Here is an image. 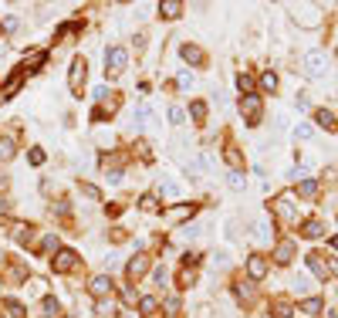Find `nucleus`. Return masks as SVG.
<instances>
[{
  "label": "nucleus",
  "instance_id": "obj_20",
  "mask_svg": "<svg viewBox=\"0 0 338 318\" xmlns=\"http://www.w3.org/2000/svg\"><path fill=\"white\" fill-rule=\"evenodd\" d=\"M261 88L264 92H274V88H278V75H274V71H264L261 75Z\"/></svg>",
  "mask_w": 338,
  "mask_h": 318
},
{
  "label": "nucleus",
  "instance_id": "obj_22",
  "mask_svg": "<svg viewBox=\"0 0 338 318\" xmlns=\"http://www.w3.org/2000/svg\"><path fill=\"white\" fill-rule=\"evenodd\" d=\"M189 115H193L196 122H203V119H207V105H203V102H193V105H189Z\"/></svg>",
  "mask_w": 338,
  "mask_h": 318
},
{
  "label": "nucleus",
  "instance_id": "obj_11",
  "mask_svg": "<svg viewBox=\"0 0 338 318\" xmlns=\"http://www.w3.org/2000/svg\"><path fill=\"white\" fill-rule=\"evenodd\" d=\"M159 14L163 17H179L183 14V3L179 0H166V3H159Z\"/></svg>",
  "mask_w": 338,
  "mask_h": 318
},
{
  "label": "nucleus",
  "instance_id": "obj_28",
  "mask_svg": "<svg viewBox=\"0 0 338 318\" xmlns=\"http://www.w3.org/2000/svg\"><path fill=\"white\" fill-rule=\"evenodd\" d=\"M139 308H142L146 315H152V312H156V298H142V301H139Z\"/></svg>",
  "mask_w": 338,
  "mask_h": 318
},
{
  "label": "nucleus",
  "instance_id": "obj_36",
  "mask_svg": "<svg viewBox=\"0 0 338 318\" xmlns=\"http://www.w3.org/2000/svg\"><path fill=\"white\" fill-rule=\"evenodd\" d=\"M332 247H335V251H338V237H332Z\"/></svg>",
  "mask_w": 338,
  "mask_h": 318
},
{
  "label": "nucleus",
  "instance_id": "obj_5",
  "mask_svg": "<svg viewBox=\"0 0 338 318\" xmlns=\"http://www.w3.org/2000/svg\"><path fill=\"white\" fill-rule=\"evenodd\" d=\"M247 274L254 281H261L264 274H267V261H264L261 254H250V257H247Z\"/></svg>",
  "mask_w": 338,
  "mask_h": 318
},
{
  "label": "nucleus",
  "instance_id": "obj_14",
  "mask_svg": "<svg viewBox=\"0 0 338 318\" xmlns=\"http://www.w3.org/2000/svg\"><path fill=\"white\" fill-rule=\"evenodd\" d=\"M146 267H149V261H146V257H135V261H129L125 274H129V278H139V274H146Z\"/></svg>",
  "mask_w": 338,
  "mask_h": 318
},
{
  "label": "nucleus",
  "instance_id": "obj_29",
  "mask_svg": "<svg viewBox=\"0 0 338 318\" xmlns=\"http://www.w3.org/2000/svg\"><path fill=\"white\" fill-rule=\"evenodd\" d=\"M294 135H298V139H311V135H315V129H311V126H298V129H294Z\"/></svg>",
  "mask_w": 338,
  "mask_h": 318
},
{
  "label": "nucleus",
  "instance_id": "obj_32",
  "mask_svg": "<svg viewBox=\"0 0 338 318\" xmlns=\"http://www.w3.org/2000/svg\"><path fill=\"white\" fill-rule=\"evenodd\" d=\"M169 119L172 122H183V109H169Z\"/></svg>",
  "mask_w": 338,
  "mask_h": 318
},
{
  "label": "nucleus",
  "instance_id": "obj_34",
  "mask_svg": "<svg viewBox=\"0 0 338 318\" xmlns=\"http://www.w3.org/2000/svg\"><path fill=\"white\" fill-rule=\"evenodd\" d=\"M328 271H338V257H332V264H328Z\"/></svg>",
  "mask_w": 338,
  "mask_h": 318
},
{
  "label": "nucleus",
  "instance_id": "obj_17",
  "mask_svg": "<svg viewBox=\"0 0 338 318\" xmlns=\"http://www.w3.org/2000/svg\"><path fill=\"white\" fill-rule=\"evenodd\" d=\"M308 267H311L318 278H328V267L321 264V254H308Z\"/></svg>",
  "mask_w": 338,
  "mask_h": 318
},
{
  "label": "nucleus",
  "instance_id": "obj_30",
  "mask_svg": "<svg viewBox=\"0 0 338 318\" xmlns=\"http://www.w3.org/2000/svg\"><path fill=\"white\" fill-rule=\"evenodd\" d=\"M31 163H34V166H41V163H44V152L34 149V152H31Z\"/></svg>",
  "mask_w": 338,
  "mask_h": 318
},
{
  "label": "nucleus",
  "instance_id": "obj_31",
  "mask_svg": "<svg viewBox=\"0 0 338 318\" xmlns=\"http://www.w3.org/2000/svg\"><path fill=\"white\" fill-rule=\"evenodd\" d=\"M142 210H156V196H142Z\"/></svg>",
  "mask_w": 338,
  "mask_h": 318
},
{
  "label": "nucleus",
  "instance_id": "obj_13",
  "mask_svg": "<svg viewBox=\"0 0 338 318\" xmlns=\"http://www.w3.org/2000/svg\"><path fill=\"white\" fill-rule=\"evenodd\" d=\"M315 122H318L321 129H338V122H335V115L328 112V109H321V112H315Z\"/></svg>",
  "mask_w": 338,
  "mask_h": 318
},
{
  "label": "nucleus",
  "instance_id": "obj_15",
  "mask_svg": "<svg viewBox=\"0 0 338 318\" xmlns=\"http://www.w3.org/2000/svg\"><path fill=\"white\" fill-rule=\"evenodd\" d=\"M274 210L281 213L284 220H291V217H294V203H291V196H281V200L274 203Z\"/></svg>",
  "mask_w": 338,
  "mask_h": 318
},
{
  "label": "nucleus",
  "instance_id": "obj_12",
  "mask_svg": "<svg viewBox=\"0 0 338 318\" xmlns=\"http://www.w3.org/2000/svg\"><path fill=\"white\" fill-rule=\"evenodd\" d=\"M159 193H163L166 200H176V196H183V187H179L176 180H166V183L159 187Z\"/></svg>",
  "mask_w": 338,
  "mask_h": 318
},
{
  "label": "nucleus",
  "instance_id": "obj_19",
  "mask_svg": "<svg viewBox=\"0 0 338 318\" xmlns=\"http://www.w3.org/2000/svg\"><path fill=\"white\" fill-rule=\"evenodd\" d=\"M7 159H14V142L7 135H0V163H7Z\"/></svg>",
  "mask_w": 338,
  "mask_h": 318
},
{
  "label": "nucleus",
  "instance_id": "obj_6",
  "mask_svg": "<svg viewBox=\"0 0 338 318\" xmlns=\"http://www.w3.org/2000/svg\"><path fill=\"white\" fill-rule=\"evenodd\" d=\"M88 291H92L95 298H105V295L112 291V278H105V274H98V278L92 281V288H88Z\"/></svg>",
  "mask_w": 338,
  "mask_h": 318
},
{
  "label": "nucleus",
  "instance_id": "obj_4",
  "mask_svg": "<svg viewBox=\"0 0 338 318\" xmlns=\"http://www.w3.org/2000/svg\"><path fill=\"white\" fill-rule=\"evenodd\" d=\"M105 61L112 64V71H125L129 55H125V48H109V51H105Z\"/></svg>",
  "mask_w": 338,
  "mask_h": 318
},
{
  "label": "nucleus",
  "instance_id": "obj_3",
  "mask_svg": "<svg viewBox=\"0 0 338 318\" xmlns=\"http://www.w3.org/2000/svg\"><path fill=\"white\" fill-rule=\"evenodd\" d=\"M240 112L250 126H257V119H261V95H244V102H240Z\"/></svg>",
  "mask_w": 338,
  "mask_h": 318
},
{
  "label": "nucleus",
  "instance_id": "obj_25",
  "mask_svg": "<svg viewBox=\"0 0 338 318\" xmlns=\"http://www.w3.org/2000/svg\"><path fill=\"white\" fill-rule=\"evenodd\" d=\"M226 163H230V166H233V173H237L244 159H240V152H237V149H226Z\"/></svg>",
  "mask_w": 338,
  "mask_h": 318
},
{
  "label": "nucleus",
  "instance_id": "obj_33",
  "mask_svg": "<svg viewBox=\"0 0 338 318\" xmlns=\"http://www.w3.org/2000/svg\"><path fill=\"white\" fill-rule=\"evenodd\" d=\"M183 234H186V237H196V234H200V227L189 224V227H183Z\"/></svg>",
  "mask_w": 338,
  "mask_h": 318
},
{
  "label": "nucleus",
  "instance_id": "obj_1",
  "mask_svg": "<svg viewBox=\"0 0 338 318\" xmlns=\"http://www.w3.org/2000/svg\"><path fill=\"white\" fill-rule=\"evenodd\" d=\"M301 64H304V75L308 78H325L328 75V55H325V51H308Z\"/></svg>",
  "mask_w": 338,
  "mask_h": 318
},
{
  "label": "nucleus",
  "instance_id": "obj_27",
  "mask_svg": "<svg viewBox=\"0 0 338 318\" xmlns=\"http://www.w3.org/2000/svg\"><path fill=\"white\" fill-rule=\"evenodd\" d=\"M41 315L55 318V315H57V301H55V298H44V312H41Z\"/></svg>",
  "mask_w": 338,
  "mask_h": 318
},
{
  "label": "nucleus",
  "instance_id": "obj_24",
  "mask_svg": "<svg viewBox=\"0 0 338 318\" xmlns=\"http://www.w3.org/2000/svg\"><path fill=\"white\" fill-rule=\"evenodd\" d=\"M274 318H291V305L287 301H278L274 305Z\"/></svg>",
  "mask_w": 338,
  "mask_h": 318
},
{
  "label": "nucleus",
  "instance_id": "obj_23",
  "mask_svg": "<svg viewBox=\"0 0 338 318\" xmlns=\"http://www.w3.org/2000/svg\"><path fill=\"white\" fill-rule=\"evenodd\" d=\"M226 183H230V190H237V193H240V190L247 187V180L240 176V173H230V180H226Z\"/></svg>",
  "mask_w": 338,
  "mask_h": 318
},
{
  "label": "nucleus",
  "instance_id": "obj_7",
  "mask_svg": "<svg viewBox=\"0 0 338 318\" xmlns=\"http://www.w3.org/2000/svg\"><path fill=\"white\" fill-rule=\"evenodd\" d=\"M294 257V241H281L278 247H274V261H281V264H287Z\"/></svg>",
  "mask_w": 338,
  "mask_h": 318
},
{
  "label": "nucleus",
  "instance_id": "obj_2",
  "mask_svg": "<svg viewBox=\"0 0 338 318\" xmlns=\"http://www.w3.org/2000/svg\"><path fill=\"white\" fill-rule=\"evenodd\" d=\"M291 17H294V24H298V27H308V31L321 24L318 7H308V3H304V7H294V14H291Z\"/></svg>",
  "mask_w": 338,
  "mask_h": 318
},
{
  "label": "nucleus",
  "instance_id": "obj_9",
  "mask_svg": "<svg viewBox=\"0 0 338 318\" xmlns=\"http://www.w3.org/2000/svg\"><path fill=\"white\" fill-rule=\"evenodd\" d=\"M179 55L186 58L189 64H203V51H200L196 44H183V48H179Z\"/></svg>",
  "mask_w": 338,
  "mask_h": 318
},
{
  "label": "nucleus",
  "instance_id": "obj_21",
  "mask_svg": "<svg viewBox=\"0 0 338 318\" xmlns=\"http://www.w3.org/2000/svg\"><path fill=\"white\" fill-rule=\"evenodd\" d=\"M298 193L301 196H315V193H318V180H304V183L298 187Z\"/></svg>",
  "mask_w": 338,
  "mask_h": 318
},
{
  "label": "nucleus",
  "instance_id": "obj_18",
  "mask_svg": "<svg viewBox=\"0 0 338 318\" xmlns=\"http://www.w3.org/2000/svg\"><path fill=\"white\" fill-rule=\"evenodd\" d=\"M298 308L304 312V315H318V312H321V298H304Z\"/></svg>",
  "mask_w": 338,
  "mask_h": 318
},
{
  "label": "nucleus",
  "instance_id": "obj_8",
  "mask_svg": "<svg viewBox=\"0 0 338 318\" xmlns=\"http://www.w3.org/2000/svg\"><path fill=\"white\" fill-rule=\"evenodd\" d=\"M71 267H75V251H57L55 271H71Z\"/></svg>",
  "mask_w": 338,
  "mask_h": 318
},
{
  "label": "nucleus",
  "instance_id": "obj_35",
  "mask_svg": "<svg viewBox=\"0 0 338 318\" xmlns=\"http://www.w3.org/2000/svg\"><path fill=\"white\" fill-rule=\"evenodd\" d=\"M0 213H7V203H3V200H0Z\"/></svg>",
  "mask_w": 338,
  "mask_h": 318
},
{
  "label": "nucleus",
  "instance_id": "obj_10",
  "mask_svg": "<svg viewBox=\"0 0 338 318\" xmlns=\"http://www.w3.org/2000/svg\"><path fill=\"white\" fill-rule=\"evenodd\" d=\"M301 234L315 241V237H321V234H325V224H321V220H304V227H301Z\"/></svg>",
  "mask_w": 338,
  "mask_h": 318
},
{
  "label": "nucleus",
  "instance_id": "obj_26",
  "mask_svg": "<svg viewBox=\"0 0 338 318\" xmlns=\"http://www.w3.org/2000/svg\"><path fill=\"white\" fill-rule=\"evenodd\" d=\"M237 88H240V92H250V88H254V78L250 75H237Z\"/></svg>",
  "mask_w": 338,
  "mask_h": 318
},
{
  "label": "nucleus",
  "instance_id": "obj_16",
  "mask_svg": "<svg viewBox=\"0 0 338 318\" xmlns=\"http://www.w3.org/2000/svg\"><path fill=\"white\" fill-rule=\"evenodd\" d=\"M81 81H85V61L78 58L75 64H71V88H75V92H78V85H81Z\"/></svg>",
  "mask_w": 338,
  "mask_h": 318
}]
</instances>
